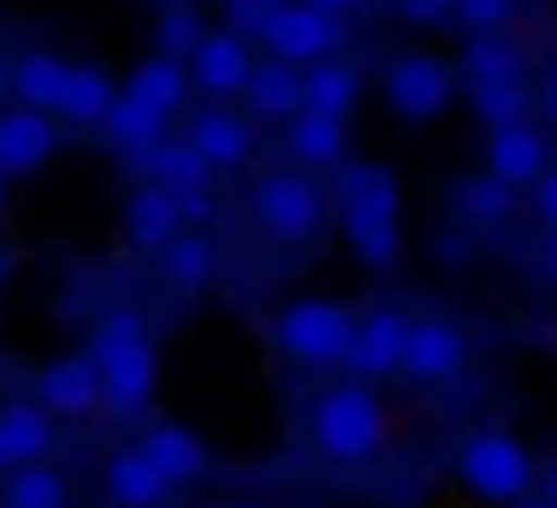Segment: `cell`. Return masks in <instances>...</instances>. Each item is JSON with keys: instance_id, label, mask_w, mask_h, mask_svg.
<instances>
[{"instance_id": "cell-1", "label": "cell", "mask_w": 557, "mask_h": 508, "mask_svg": "<svg viewBox=\"0 0 557 508\" xmlns=\"http://www.w3.org/2000/svg\"><path fill=\"white\" fill-rule=\"evenodd\" d=\"M339 213L356 258L367 269L399 263V181L383 164H345L339 170Z\"/></svg>"}, {"instance_id": "cell-2", "label": "cell", "mask_w": 557, "mask_h": 508, "mask_svg": "<svg viewBox=\"0 0 557 508\" xmlns=\"http://www.w3.org/2000/svg\"><path fill=\"white\" fill-rule=\"evenodd\" d=\"M383 437H388L383 405H377V394L361 388V383L329 388V394L318 399V410H312V443H318L329 459H339V464L372 459V454L383 448Z\"/></svg>"}, {"instance_id": "cell-3", "label": "cell", "mask_w": 557, "mask_h": 508, "mask_svg": "<svg viewBox=\"0 0 557 508\" xmlns=\"http://www.w3.org/2000/svg\"><path fill=\"white\" fill-rule=\"evenodd\" d=\"M459 481L486 503H519L535 481V459L508 432H475L459 448Z\"/></svg>"}, {"instance_id": "cell-4", "label": "cell", "mask_w": 557, "mask_h": 508, "mask_svg": "<svg viewBox=\"0 0 557 508\" xmlns=\"http://www.w3.org/2000/svg\"><path fill=\"white\" fill-rule=\"evenodd\" d=\"M273 339L285 356H296L307 367H339L356 345V318L339 301H296L278 312Z\"/></svg>"}, {"instance_id": "cell-5", "label": "cell", "mask_w": 557, "mask_h": 508, "mask_svg": "<svg viewBox=\"0 0 557 508\" xmlns=\"http://www.w3.org/2000/svg\"><path fill=\"white\" fill-rule=\"evenodd\" d=\"M257 39L268 45L273 61H285V66L301 72V66L329 61V55L345 45V17L318 12V7H307V0H285V7L268 12V23H262Z\"/></svg>"}, {"instance_id": "cell-6", "label": "cell", "mask_w": 557, "mask_h": 508, "mask_svg": "<svg viewBox=\"0 0 557 508\" xmlns=\"http://www.w3.org/2000/svg\"><path fill=\"white\" fill-rule=\"evenodd\" d=\"M251 213H257V224H262L273 240L301 246V240H312L318 224H323V191H318V181H307L301 170H273V175L257 181Z\"/></svg>"}, {"instance_id": "cell-7", "label": "cell", "mask_w": 557, "mask_h": 508, "mask_svg": "<svg viewBox=\"0 0 557 508\" xmlns=\"http://www.w3.org/2000/svg\"><path fill=\"white\" fill-rule=\"evenodd\" d=\"M383 94L399 121H437L454 99V72L437 55H399L383 77Z\"/></svg>"}, {"instance_id": "cell-8", "label": "cell", "mask_w": 557, "mask_h": 508, "mask_svg": "<svg viewBox=\"0 0 557 508\" xmlns=\"http://www.w3.org/2000/svg\"><path fill=\"white\" fill-rule=\"evenodd\" d=\"M99 372V399L121 416L143 410L153 399V383H159V356H153V339H137L126 350H115L110 361L94 367Z\"/></svg>"}, {"instance_id": "cell-9", "label": "cell", "mask_w": 557, "mask_h": 508, "mask_svg": "<svg viewBox=\"0 0 557 508\" xmlns=\"http://www.w3.org/2000/svg\"><path fill=\"white\" fill-rule=\"evenodd\" d=\"M465 367V334L443 318H421L410 323L405 334V356H399V372L416 377V383H443Z\"/></svg>"}, {"instance_id": "cell-10", "label": "cell", "mask_w": 557, "mask_h": 508, "mask_svg": "<svg viewBox=\"0 0 557 508\" xmlns=\"http://www.w3.org/2000/svg\"><path fill=\"white\" fill-rule=\"evenodd\" d=\"M405 334H410V318H405V312L377 307V312L356 318V345H350L345 367H350L356 377H388V372H399Z\"/></svg>"}, {"instance_id": "cell-11", "label": "cell", "mask_w": 557, "mask_h": 508, "mask_svg": "<svg viewBox=\"0 0 557 508\" xmlns=\"http://www.w3.org/2000/svg\"><path fill=\"white\" fill-rule=\"evenodd\" d=\"M251 77V50L235 34H202V45L186 55V83L202 94H240Z\"/></svg>"}, {"instance_id": "cell-12", "label": "cell", "mask_w": 557, "mask_h": 508, "mask_svg": "<svg viewBox=\"0 0 557 508\" xmlns=\"http://www.w3.org/2000/svg\"><path fill=\"white\" fill-rule=\"evenodd\" d=\"M546 153L552 148H546V137L530 121L503 126V132L486 137V175H497L503 186H530V181L546 175Z\"/></svg>"}, {"instance_id": "cell-13", "label": "cell", "mask_w": 557, "mask_h": 508, "mask_svg": "<svg viewBox=\"0 0 557 508\" xmlns=\"http://www.w3.org/2000/svg\"><path fill=\"white\" fill-rule=\"evenodd\" d=\"M39 410L50 416H88L99 405V372L88 356H61L39 372Z\"/></svg>"}, {"instance_id": "cell-14", "label": "cell", "mask_w": 557, "mask_h": 508, "mask_svg": "<svg viewBox=\"0 0 557 508\" xmlns=\"http://www.w3.org/2000/svg\"><path fill=\"white\" fill-rule=\"evenodd\" d=\"M50 153H55L50 115H34V110L0 115V175H34Z\"/></svg>"}, {"instance_id": "cell-15", "label": "cell", "mask_w": 557, "mask_h": 508, "mask_svg": "<svg viewBox=\"0 0 557 508\" xmlns=\"http://www.w3.org/2000/svg\"><path fill=\"white\" fill-rule=\"evenodd\" d=\"M137 448H143V459L164 475V486H186V481H197V475L208 470V448H202L186 426H175V421L148 426Z\"/></svg>"}, {"instance_id": "cell-16", "label": "cell", "mask_w": 557, "mask_h": 508, "mask_svg": "<svg viewBox=\"0 0 557 508\" xmlns=\"http://www.w3.org/2000/svg\"><path fill=\"white\" fill-rule=\"evenodd\" d=\"M186 143L208 170H235L251 153V126L240 115H230V110H202V115H191Z\"/></svg>"}, {"instance_id": "cell-17", "label": "cell", "mask_w": 557, "mask_h": 508, "mask_svg": "<svg viewBox=\"0 0 557 508\" xmlns=\"http://www.w3.org/2000/svg\"><path fill=\"white\" fill-rule=\"evenodd\" d=\"M246 104H251V115H262V121H296L301 115V72L296 66H285V61H251V77H246Z\"/></svg>"}, {"instance_id": "cell-18", "label": "cell", "mask_w": 557, "mask_h": 508, "mask_svg": "<svg viewBox=\"0 0 557 508\" xmlns=\"http://www.w3.org/2000/svg\"><path fill=\"white\" fill-rule=\"evenodd\" d=\"M55 443L50 410H39L34 399H12L0 410V459L7 464H39Z\"/></svg>"}, {"instance_id": "cell-19", "label": "cell", "mask_w": 557, "mask_h": 508, "mask_svg": "<svg viewBox=\"0 0 557 508\" xmlns=\"http://www.w3.org/2000/svg\"><path fill=\"white\" fill-rule=\"evenodd\" d=\"M356 99H361V72L350 61H334L329 55V61H318V66L301 72V110L345 121L356 110Z\"/></svg>"}, {"instance_id": "cell-20", "label": "cell", "mask_w": 557, "mask_h": 508, "mask_svg": "<svg viewBox=\"0 0 557 508\" xmlns=\"http://www.w3.org/2000/svg\"><path fill=\"white\" fill-rule=\"evenodd\" d=\"M104 486H110V503L115 508H159L164 503V475L143 459V448H115L110 464H104Z\"/></svg>"}, {"instance_id": "cell-21", "label": "cell", "mask_w": 557, "mask_h": 508, "mask_svg": "<svg viewBox=\"0 0 557 508\" xmlns=\"http://www.w3.org/2000/svg\"><path fill=\"white\" fill-rule=\"evenodd\" d=\"M126 235L137 240V246H148V251H164L175 235H181V213H175V197L164 191V186H137L132 197H126Z\"/></svg>"}, {"instance_id": "cell-22", "label": "cell", "mask_w": 557, "mask_h": 508, "mask_svg": "<svg viewBox=\"0 0 557 508\" xmlns=\"http://www.w3.org/2000/svg\"><path fill=\"white\" fill-rule=\"evenodd\" d=\"M61 83H66V61L50 55V50H28V55L12 61V94H17L23 110H34V115H55Z\"/></svg>"}, {"instance_id": "cell-23", "label": "cell", "mask_w": 557, "mask_h": 508, "mask_svg": "<svg viewBox=\"0 0 557 508\" xmlns=\"http://www.w3.org/2000/svg\"><path fill=\"white\" fill-rule=\"evenodd\" d=\"M110 104H115V83L99 66H66V83H61V99H55V115L61 121L99 126Z\"/></svg>"}, {"instance_id": "cell-24", "label": "cell", "mask_w": 557, "mask_h": 508, "mask_svg": "<svg viewBox=\"0 0 557 508\" xmlns=\"http://www.w3.org/2000/svg\"><path fill=\"white\" fill-rule=\"evenodd\" d=\"M104 137H110V148H121V153H137V159H148L159 143H164V115H153L148 104H137V99H126V94H115V104L104 110Z\"/></svg>"}, {"instance_id": "cell-25", "label": "cell", "mask_w": 557, "mask_h": 508, "mask_svg": "<svg viewBox=\"0 0 557 508\" xmlns=\"http://www.w3.org/2000/svg\"><path fill=\"white\" fill-rule=\"evenodd\" d=\"M186 66L181 61H170V55H148L137 72H132V83H126V99H137V104H148L153 115H175L181 104H186Z\"/></svg>"}, {"instance_id": "cell-26", "label": "cell", "mask_w": 557, "mask_h": 508, "mask_svg": "<svg viewBox=\"0 0 557 508\" xmlns=\"http://www.w3.org/2000/svg\"><path fill=\"white\" fill-rule=\"evenodd\" d=\"M290 153H296L301 164H312V170L345 164V121L301 110V115L290 121Z\"/></svg>"}, {"instance_id": "cell-27", "label": "cell", "mask_w": 557, "mask_h": 508, "mask_svg": "<svg viewBox=\"0 0 557 508\" xmlns=\"http://www.w3.org/2000/svg\"><path fill=\"white\" fill-rule=\"evenodd\" d=\"M143 164H148L153 186H164L170 197H181V191H208V181H213V170L191 153V143H159Z\"/></svg>"}, {"instance_id": "cell-28", "label": "cell", "mask_w": 557, "mask_h": 508, "mask_svg": "<svg viewBox=\"0 0 557 508\" xmlns=\"http://www.w3.org/2000/svg\"><path fill=\"white\" fill-rule=\"evenodd\" d=\"M164 280L181 285V290H202L213 280V240L202 230H181L164 246Z\"/></svg>"}, {"instance_id": "cell-29", "label": "cell", "mask_w": 557, "mask_h": 508, "mask_svg": "<svg viewBox=\"0 0 557 508\" xmlns=\"http://www.w3.org/2000/svg\"><path fill=\"white\" fill-rule=\"evenodd\" d=\"M0 508H66V481L61 470H50L45 459L39 464H17L7 492H0Z\"/></svg>"}, {"instance_id": "cell-30", "label": "cell", "mask_w": 557, "mask_h": 508, "mask_svg": "<svg viewBox=\"0 0 557 508\" xmlns=\"http://www.w3.org/2000/svg\"><path fill=\"white\" fill-rule=\"evenodd\" d=\"M459 66H465L470 88H481V83H519V50L508 39H497V34H475L465 45Z\"/></svg>"}, {"instance_id": "cell-31", "label": "cell", "mask_w": 557, "mask_h": 508, "mask_svg": "<svg viewBox=\"0 0 557 508\" xmlns=\"http://www.w3.org/2000/svg\"><path fill=\"white\" fill-rule=\"evenodd\" d=\"M454 208H459L470 224H497V219H508V208H513V186H503L497 175H470V181L454 186Z\"/></svg>"}, {"instance_id": "cell-32", "label": "cell", "mask_w": 557, "mask_h": 508, "mask_svg": "<svg viewBox=\"0 0 557 508\" xmlns=\"http://www.w3.org/2000/svg\"><path fill=\"white\" fill-rule=\"evenodd\" d=\"M470 110H475L492 132H503V126H519V121H524L530 94H524V83H481V88H470Z\"/></svg>"}, {"instance_id": "cell-33", "label": "cell", "mask_w": 557, "mask_h": 508, "mask_svg": "<svg viewBox=\"0 0 557 508\" xmlns=\"http://www.w3.org/2000/svg\"><path fill=\"white\" fill-rule=\"evenodd\" d=\"M137 339H148V323H143V312H126V307H115V312H104L99 323H94V339H88V361L99 367V361H110L115 350H126V345H137Z\"/></svg>"}, {"instance_id": "cell-34", "label": "cell", "mask_w": 557, "mask_h": 508, "mask_svg": "<svg viewBox=\"0 0 557 508\" xmlns=\"http://www.w3.org/2000/svg\"><path fill=\"white\" fill-rule=\"evenodd\" d=\"M202 45V17L191 12V7H170L164 17H159V55H170V61H181L186 66V55Z\"/></svg>"}, {"instance_id": "cell-35", "label": "cell", "mask_w": 557, "mask_h": 508, "mask_svg": "<svg viewBox=\"0 0 557 508\" xmlns=\"http://www.w3.org/2000/svg\"><path fill=\"white\" fill-rule=\"evenodd\" d=\"M513 12V0H454V17L470 28V34H497Z\"/></svg>"}, {"instance_id": "cell-36", "label": "cell", "mask_w": 557, "mask_h": 508, "mask_svg": "<svg viewBox=\"0 0 557 508\" xmlns=\"http://www.w3.org/2000/svg\"><path fill=\"white\" fill-rule=\"evenodd\" d=\"M268 0H224V23H230V34L235 39H257L262 34V23H268Z\"/></svg>"}, {"instance_id": "cell-37", "label": "cell", "mask_w": 557, "mask_h": 508, "mask_svg": "<svg viewBox=\"0 0 557 508\" xmlns=\"http://www.w3.org/2000/svg\"><path fill=\"white\" fill-rule=\"evenodd\" d=\"M394 12L410 23V28H437L454 17V0H394Z\"/></svg>"}, {"instance_id": "cell-38", "label": "cell", "mask_w": 557, "mask_h": 508, "mask_svg": "<svg viewBox=\"0 0 557 508\" xmlns=\"http://www.w3.org/2000/svg\"><path fill=\"white\" fill-rule=\"evenodd\" d=\"M175 213H181V230H197V224L213 219V197L208 191H181L175 197Z\"/></svg>"}, {"instance_id": "cell-39", "label": "cell", "mask_w": 557, "mask_h": 508, "mask_svg": "<svg viewBox=\"0 0 557 508\" xmlns=\"http://www.w3.org/2000/svg\"><path fill=\"white\" fill-rule=\"evenodd\" d=\"M535 213L557 230V170H546V175L535 181Z\"/></svg>"}, {"instance_id": "cell-40", "label": "cell", "mask_w": 557, "mask_h": 508, "mask_svg": "<svg viewBox=\"0 0 557 508\" xmlns=\"http://www.w3.org/2000/svg\"><path fill=\"white\" fill-rule=\"evenodd\" d=\"M437 258H443V263H465V258H470V240H465V235H443V240H437Z\"/></svg>"}, {"instance_id": "cell-41", "label": "cell", "mask_w": 557, "mask_h": 508, "mask_svg": "<svg viewBox=\"0 0 557 508\" xmlns=\"http://www.w3.org/2000/svg\"><path fill=\"white\" fill-rule=\"evenodd\" d=\"M307 7H318V12H334V17H345V12L367 7V0H307Z\"/></svg>"}, {"instance_id": "cell-42", "label": "cell", "mask_w": 557, "mask_h": 508, "mask_svg": "<svg viewBox=\"0 0 557 508\" xmlns=\"http://www.w3.org/2000/svg\"><path fill=\"white\" fill-rule=\"evenodd\" d=\"M541 110H546V115L557 121V72H552V77L541 83Z\"/></svg>"}, {"instance_id": "cell-43", "label": "cell", "mask_w": 557, "mask_h": 508, "mask_svg": "<svg viewBox=\"0 0 557 508\" xmlns=\"http://www.w3.org/2000/svg\"><path fill=\"white\" fill-rule=\"evenodd\" d=\"M541 486H546V503H557V459L546 464V481H541Z\"/></svg>"}, {"instance_id": "cell-44", "label": "cell", "mask_w": 557, "mask_h": 508, "mask_svg": "<svg viewBox=\"0 0 557 508\" xmlns=\"http://www.w3.org/2000/svg\"><path fill=\"white\" fill-rule=\"evenodd\" d=\"M7 94H12V61L0 55V99H7Z\"/></svg>"}, {"instance_id": "cell-45", "label": "cell", "mask_w": 557, "mask_h": 508, "mask_svg": "<svg viewBox=\"0 0 557 508\" xmlns=\"http://www.w3.org/2000/svg\"><path fill=\"white\" fill-rule=\"evenodd\" d=\"M546 269H552V280H557V235H552V246H546Z\"/></svg>"}, {"instance_id": "cell-46", "label": "cell", "mask_w": 557, "mask_h": 508, "mask_svg": "<svg viewBox=\"0 0 557 508\" xmlns=\"http://www.w3.org/2000/svg\"><path fill=\"white\" fill-rule=\"evenodd\" d=\"M519 508H557V503H546V497H519Z\"/></svg>"}, {"instance_id": "cell-47", "label": "cell", "mask_w": 557, "mask_h": 508, "mask_svg": "<svg viewBox=\"0 0 557 508\" xmlns=\"http://www.w3.org/2000/svg\"><path fill=\"white\" fill-rule=\"evenodd\" d=\"M0 208H7V175H0Z\"/></svg>"}, {"instance_id": "cell-48", "label": "cell", "mask_w": 557, "mask_h": 508, "mask_svg": "<svg viewBox=\"0 0 557 508\" xmlns=\"http://www.w3.org/2000/svg\"><path fill=\"white\" fill-rule=\"evenodd\" d=\"M268 7H285V0H268Z\"/></svg>"}, {"instance_id": "cell-49", "label": "cell", "mask_w": 557, "mask_h": 508, "mask_svg": "<svg viewBox=\"0 0 557 508\" xmlns=\"http://www.w3.org/2000/svg\"><path fill=\"white\" fill-rule=\"evenodd\" d=\"M0 470H7V459H0Z\"/></svg>"}, {"instance_id": "cell-50", "label": "cell", "mask_w": 557, "mask_h": 508, "mask_svg": "<svg viewBox=\"0 0 557 508\" xmlns=\"http://www.w3.org/2000/svg\"><path fill=\"white\" fill-rule=\"evenodd\" d=\"M0 274H7V263H0Z\"/></svg>"}, {"instance_id": "cell-51", "label": "cell", "mask_w": 557, "mask_h": 508, "mask_svg": "<svg viewBox=\"0 0 557 508\" xmlns=\"http://www.w3.org/2000/svg\"><path fill=\"white\" fill-rule=\"evenodd\" d=\"M159 508H164V503H159Z\"/></svg>"}]
</instances>
